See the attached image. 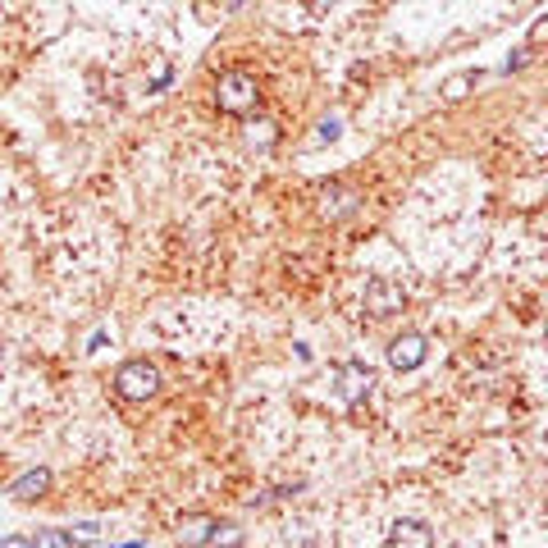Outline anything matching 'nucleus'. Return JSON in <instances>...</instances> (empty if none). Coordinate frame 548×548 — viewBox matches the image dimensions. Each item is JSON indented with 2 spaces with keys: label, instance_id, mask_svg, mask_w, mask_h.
<instances>
[{
  "label": "nucleus",
  "instance_id": "f257e3e1",
  "mask_svg": "<svg viewBox=\"0 0 548 548\" xmlns=\"http://www.w3.org/2000/svg\"><path fill=\"white\" fill-rule=\"evenodd\" d=\"M115 388L128 403H146V397H156V388H161V370L152 361H124L115 375Z\"/></svg>",
  "mask_w": 548,
  "mask_h": 548
},
{
  "label": "nucleus",
  "instance_id": "39448f33",
  "mask_svg": "<svg viewBox=\"0 0 548 548\" xmlns=\"http://www.w3.org/2000/svg\"><path fill=\"white\" fill-rule=\"evenodd\" d=\"M425 357H430L425 334H397V338L388 343V366H393V370H416Z\"/></svg>",
  "mask_w": 548,
  "mask_h": 548
},
{
  "label": "nucleus",
  "instance_id": "ddd939ff",
  "mask_svg": "<svg viewBox=\"0 0 548 548\" xmlns=\"http://www.w3.org/2000/svg\"><path fill=\"white\" fill-rule=\"evenodd\" d=\"M526 60H530V46H526V51H512V56H508L503 74H517V69H526Z\"/></svg>",
  "mask_w": 548,
  "mask_h": 548
},
{
  "label": "nucleus",
  "instance_id": "f8f14e48",
  "mask_svg": "<svg viewBox=\"0 0 548 548\" xmlns=\"http://www.w3.org/2000/svg\"><path fill=\"white\" fill-rule=\"evenodd\" d=\"M211 544H215V548H238V544H242V530H238V526H215V530H211Z\"/></svg>",
  "mask_w": 548,
  "mask_h": 548
},
{
  "label": "nucleus",
  "instance_id": "0eeeda50",
  "mask_svg": "<svg viewBox=\"0 0 548 548\" xmlns=\"http://www.w3.org/2000/svg\"><path fill=\"white\" fill-rule=\"evenodd\" d=\"M46 489H51V471H46V466H37V471H28V475H19L10 484V493L19 498V503H32V498H41Z\"/></svg>",
  "mask_w": 548,
  "mask_h": 548
},
{
  "label": "nucleus",
  "instance_id": "7ed1b4c3",
  "mask_svg": "<svg viewBox=\"0 0 548 548\" xmlns=\"http://www.w3.org/2000/svg\"><path fill=\"white\" fill-rule=\"evenodd\" d=\"M407 307V292H403V283H397V279H388V274H375L370 283H366V311L370 316H397V311H403Z\"/></svg>",
  "mask_w": 548,
  "mask_h": 548
},
{
  "label": "nucleus",
  "instance_id": "dca6fc26",
  "mask_svg": "<svg viewBox=\"0 0 548 548\" xmlns=\"http://www.w3.org/2000/svg\"><path fill=\"white\" fill-rule=\"evenodd\" d=\"M544 32H548V19H535V28H530V46H539Z\"/></svg>",
  "mask_w": 548,
  "mask_h": 548
},
{
  "label": "nucleus",
  "instance_id": "9d476101",
  "mask_svg": "<svg viewBox=\"0 0 548 548\" xmlns=\"http://www.w3.org/2000/svg\"><path fill=\"white\" fill-rule=\"evenodd\" d=\"M32 548H74V530H37Z\"/></svg>",
  "mask_w": 548,
  "mask_h": 548
},
{
  "label": "nucleus",
  "instance_id": "1a4fd4ad",
  "mask_svg": "<svg viewBox=\"0 0 548 548\" xmlns=\"http://www.w3.org/2000/svg\"><path fill=\"white\" fill-rule=\"evenodd\" d=\"M352 206H357V196H352V192L329 187V192H325V206H320V211H325V215H347Z\"/></svg>",
  "mask_w": 548,
  "mask_h": 548
},
{
  "label": "nucleus",
  "instance_id": "4468645a",
  "mask_svg": "<svg viewBox=\"0 0 548 548\" xmlns=\"http://www.w3.org/2000/svg\"><path fill=\"white\" fill-rule=\"evenodd\" d=\"M338 133H343V128H338V119H325V124L316 128V142H334Z\"/></svg>",
  "mask_w": 548,
  "mask_h": 548
},
{
  "label": "nucleus",
  "instance_id": "f3484780",
  "mask_svg": "<svg viewBox=\"0 0 548 548\" xmlns=\"http://www.w3.org/2000/svg\"><path fill=\"white\" fill-rule=\"evenodd\" d=\"M307 5H311V10H325V5H329V0H307Z\"/></svg>",
  "mask_w": 548,
  "mask_h": 548
},
{
  "label": "nucleus",
  "instance_id": "6e6552de",
  "mask_svg": "<svg viewBox=\"0 0 548 548\" xmlns=\"http://www.w3.org/2000/svg\"><path fill=\"white\" fill-rule=\"evenodd\" d=\"M480 78H484L480 69H466V74H453V78H448V83H443V101H462V96H466V91H471V87H475Z\"/></svg>",
  "mask_w": 548,
  "mask_h": 548
},
{
  "label": "nucleus",
  "instance_id": "a211bd4d",
  "mask_svg": "<svg viewBox=\"0 0 548 548\" xmlns=\"http://www.w3.org/2000/svg\"><path fill=\"white\" fill-rule=\"evenodd\" d=\"M238 5H247V0H229V10H238Z\"/></svg>",
  "mask_w": 548,
  "mask_h": 548
},
{
  "label": "nucleus",
  "instance_id": "20e7f679",
  "mask_svg": "<svg viewBox=\"0 0 548 548\" xmlns=\"http://www.w3.org/2000/svg\"><path fill=\"white\" fill-rule=\"evenodd\" d=\"M338 397L347 407H361L366 397H370V384H375V375H370V366L366 361H347V366H338Z\"/></svg>",
  "mask_w": 548,
  "mask_h": 548
},
{
  "label": "nucleus",
  "instance_id": "9b49d317",
  "mask_svg": "<svg viewBox=\"0 0 548 548\" xmlns=\"http://www.w3.org/2000/svg\"><path fill=\"white\" fill-rule=\"evenodd\" d=\"M211 530H215V521H187V526H178L183 544H211Z\"/></svg>",
  "mask_w": 548,
  "mask_h": 548
},
{
  "label": "nucleus",
  "instance_id": "2eb2a0df",
  "mask_svg": "<svg viewBox=\"0 0 548 548\" xmlns=\"http://www.w3.org/2000/svg\"><path fill=\"white\" fill-rule=\"evenodd\" d=\"M0 548H32V539H23V535H5V539H0Z\"/></svg>",
  "mask_w": 548,
  "mask_h": 548
},
{
  "label": "nucleus",
  "instance_id": "423d86ee",
  "mask_svg": "<svg viewBox=\"0 0 548 548\" xmlns=\"http://www.w3.org/2000/svg\"><path fill=\"white\" fill-rule=\"evenodd\" d=\"M388 548H434V530L425 521L403 517V521L388 526Z\"/></svg>",
  "mask_w": 548,
  "mask_h": 548
},
{
  "label": "nucleus",
  "instance_id": "f03ea898",
  "mask_svg": "<svg viewBox=\"0 0 548 548\" xmlns=\"http://www.w3.org/2000/svg\"><path fill=\"white\" fill-rule=\"evenodd\" d=\"M257 78L252 74H224L220 78V87H215V101H220V110H229V115H247L257 106Z\"/></svg>",
  "mask_w": 548,
  "mask_h": 548
}]
</instances>
